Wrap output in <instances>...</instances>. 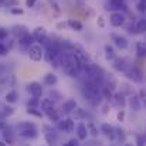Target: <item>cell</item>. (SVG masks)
<instances>
[{"instance_id": "c3c4849f", "label": "cell", "mask_w": 146, "mask_h": 146, "mask_svg": "<svg viewBox=\"0 0 146 146\" xmlns=\"http://www.w3.org/2000/svg\"><path fill=\"white\" fill-rule=\"evenodd\" d=\"M99 26H101V27H104V17H102V16L99 17Z\"/></svg>"}, {"instance_id": "bcb514c9", "label": "cell", "mask_w": 146, "mask_h": 146, "mask_svg": "<svg viewBox=\"0 0 146 146\" xmlns=\"http://www.w3.org/2000/svg\"><path fill=\"white\" fill-rule=\"evenodd\" d=\"M108 112H109V105H104V106H102V113L106 115Z\"/></svg>"}, {"instance_id": "6da1fadb", "label": "cell", "mask_w": 146, "mask_h": 146, "mask_svg": "<svg viewBox=\"0 0 146 146\" xmlns=\"http://www.w3.org/2000/svg\"><path fill=\"white\" fill-rule=\"evenodd\" d=\"M82 95L84 99L88 101L92 106H97L99 105L101 99H102V94H101V84L94 82L91 80H87L84 82V87H82Z\"/></svg>"}, {"instance_id": "9f6ffc18", "label": "cell", "mask_w": 146, "mask_h": 146, "mask_svg": "<svg viewBox=\"0 0 146 146\" xmlns=\"http://www.w3.org/2000/svg\"><path fill=\"white\" fill-rule=\"evenodd\" d=\"M112 146H113V145H112Z\"/></svg>"}, {"instance_id": "e575fe53", "label": "cell", "mask_w": 146, "mask_h": 146, "mask_svg": "<svg viewBox=\"0 0 146 146\" xmlns=\"http://www.w3.org/2000/svg\"><path fill=\"white\" fill-rule=\"evenodd\" d=\"M87 129H88V133H91V135H92L94 138H97V136H98V133H99V132H98V129L95 128V125H94L92 122L87 125Z\"/></svg>"}, {"instance_id": "f546056e", "label": "cell", "mask_w": 146, "mask_h": 146, "mask_svg": "<svg viewBox=\"0 0 146 146\" xmlns=\"http://www.w3.org/2000/svg\"><path fill=\"white\" fill-rule=\"evenodd\" d=\"M29 31H27V29L24 27V26H16L14 29H13V34L14 36H19V38L20 37H23L24 34H27Z\"/></svg>"}, {"instance_id": "7402d4cb", "label": "cell", "mask_w": 146, "mask_h": 146, "mask_svg": "<svg viewBox=\"0 0 146 146\" xmlns=\"http://www.w3.org/2000/svg\"><path fill=\"white\" fill-rule=\"evenodd\" d=\"M57 82H58V78H57V75H54L52 72H48V74L44 75V84H46V85L54 87Z\"/></svg>"}, {"instance_id": "8fae6325", "label": "cell", "mask_w": 146, "mask_h": 146, "mask_svg": "<svg viewBox=\"0 0 146 146\" xmlns=\"http://www.w3.org/2000/svg\"><path fill=\"white\" fill-rule=\"evenodd\" d=\"M111 101H112V102H113V105H115V106H118L119 109H123V108L126 106V98H125L123 94H121V92H115Z\"/></svg>"}, {"instance_id": "7bdbcfd3", "label": "cell", "mask_w": 146, "mask_h": 146, "mask_svg": "<svg viewBox=\"0 0 146 146\" xmlns=\"http://www.w3.org/2000/svg\"><path fill=\"white\" fill-rule=\"evenodd\" d=\"M6 37H7V30L6 29H0V40H3Z\"/></svg>"}, {"instance_id": "60d3db41", "label": "cell", "mask_w": 146, "mask_h": 146, "mask_svg": "<svg viewBox=\"0 0 146 146\" xmlns=\"http://www.w3.org/2000/svg\"><path fill=\"white\" fill-rule=\"evenodd\" d=\"M7 52H9L7 47H6L4 44H1V43H0V55H6Z\"/></svg>"}, {"instance_id": "2e32d148", "label": "cell", "mask_w": 146, "mask_h": 146, "mask_svg": "<svg viewBox=\"0 0 146 146\" xmlns=\"http://www.w3.org/2000/svg\"><path fill=\"white\" fill-rule=\"evenodd\" d=\"M31 36L34 37L36 41H41L43 38L47 37V29L43 27V26H38V27H36V29L33 30V34H31Z\"/></svg>"}, {"instance_id": "d6986e66", "label": "cell", "mask_w": 146, "mask_h": 146, "mask_svg": "<svg viewBox=\"0 0 146 146\" xmlns=\"http://www.w3.org/2000/svg\"><path fill=\"white\" fill-rule=\"evenodd\" d=\"M129 106H131V109H133V111H141V108H142V102H141V98L136 97V95H131L129 97Z\"/></svg>"}, {"instance_id": "7dc6e473", "label": "cell", "mask_w": 146, "mask_h": 146, "mask_svg": "<svg viewBox=\"0 0 146 146\" xmlns=\"http://www.w3.org/2000/svg\"><path fill=\"white\" fill-rule=\"evenodd\" d=\"M65 26H67V23H58V24H57L58 29H62V27H65Z\"/></svg>"}, {"instance_id": "681fc988", "label": "cell", "mask_w": 146, "mask_h": 146, "mask_svg": "<svg viewBox=\"0 0 146 146\" xmlns=\"http://www.w3.org/2000/svg\"><path fill=\"white\" fill-rule=\"evenodd\" d=\"M142 102H143V106H145V109H146V98H143V99H142Z\"/></svg>"}, {"instance_id": "f5cc1de1", "label": "cell", "mask_w": 146, "mask_h": 146, "mask_svg": "<svg viewBox=\"0 0 146 146\" xmlns=\"http://www.w3.org/2000/svg\"><path fill=\"white\" fill-rule=\"evenodd\" d=\"M3 3H4V0H0V6H1V4H3Z\"/></svg>"}, {"instance_id": "8992f818", "label": "cell", "mask_w": 146, "mask_h": 146, "mask_svg": "<svg viewBox=\"0 0 146 146\" xmlns=\"http://www.w3.org/2000/svg\"><path fill=\"white\" fill-rule=\"evenodd\" d=\"M125 75H126L129 80L135 81V82H142V80H143L142 71H141L139 68H136V67H131V65H129V68L125 71Z\"/></svg>"}, {"instance_id": "74e56055", "label": "cell", "mask_w": 146, "mask_h": 146, "mask_svg": "<svg viewBox=\"0 0 146 146\" xmlns=\"http://www.w3.org/2000/svg\"><path fill=\"white\" fill-rule=\"evenodd\" d=\"M84 146H102V143H101L99 141H95V139H94V141H87Z\"/></svg>"}, {"instance_id": "52a82bcc", "label": "cell", "mask_w": 146, "mask_h": 146, "mask_svg": "<svg viewBox=\"0 0 146 146\" xmlns=\"http://www.w3.org/2000/svg\"><path fill=\"white\" fill-rule=\"evenodd\" d=\"M109 23L112 27H122L125 24V16L121 11H112L109 16Z\"/></svg>"}, {"instance_id": "44dd1931", "label": "cell", "mask_w": 146, "mask_h": 146, "mask_svg": "<svg viewBox=\"0 0 146 146\" xmlns=\"http://www.w3.org/2000/svg\"><path fill=\"white\" fill-rule=\"evenodd\" d=\"M3 136H4V139H6V142L9 145H13L14 135H13V129L10 126H3Z\"/></svg>"}, {"instance_id": "f6af8a7d", "label": "cell", "mask_w": 146, "mask_h": 146, "mask_svg": "<svg viewBox=\"0 0 146 146\" xmlns=\"http://www.w3.org/2000/svg\"><path fill=\"white\" fill-rule=\"evenodd\" d=\"M36 1H37V0H26V6H27V7H33V6L36 4Z\"/></svg>"}, {"instance_id": "30bf717a", "label": "cell", "mask_w": 146, "mask_h": 146, "mask_svg": "<svg viewBox=\"0 0 146 146\" xmlns=\"http://www.w3.org/2000/svg\"><path fill=\"white\" fill-rule=\"evenodd\" d=\"M58 129H61L67 133H71L74 131V121L70 118H67L64 121H58Z\"/></svg>"}, {"instance_id": "f1b7e54d", "label": "cell", "mask_w": 146, "mask_h": 146, "mask_svg": "<svg viewBox=\"0 0 146 146\" xmlns=\"http://www.w3.org/2000/svg\"><path fill=\"white\" fill-rule=\"evenodd\" d=\"M104 50H105V58H106L108 61H112V60L115 58V51H113V48H112V46L106 44Z\"/></svg>"}, {"instance_id": "9a60e30c", "label": "cell", "mask_w": 146, "mask_h": 146, "mask_svg": "<svg viewBox=\"0 0 146 146\" xmlns=\"http://www.w3.org/2000/svg\"><path fill=\"white\" fill-rule=\"evenodd\" d=\"M112 40L115 43V46L119 50H126L129 46V41L123 37V36H116V34H112Z\"/></svg>"}, {"instance_id": "db71d44e", "label": "cell", "mask_w": 146, "mask_h": 146, "mask_svg": "<svg viewBox=\"0 0 146 146\" xmlns=\"http://www.w3.org/2000/svg\"><path fill=\"white\" fill-rule=\"evenodd\" d=\"M0 146H6V145H4V143H3V142H0Z\"/></svg>"}, {"instance_id": "4dcf8cb0", "label": "cell", "mask_w": 146, "mask_h": 146, "mask_svg": "<svg viewBox=\"0 0 146 146\" xmlns=\"http://www.w3.org/2000/svg\"><path fill=\"white\" fill-rule=\"evenodd\" d=\"M125 138H126L125 131L121 129V128H115V141H118V142H123Z\"/></svg>"}, {"instance_id": "83f0119b", "label": "cell", "mask_w": 146, "mask_h": 146, "mask_svg": "<svg viewBox=\"0 0 146 146\" xmlns=\"http://www.w3.org/2000/svg\"><path fill=\"white\" fill-rule=\"evenodd\" d=\"M0 84L1 85H7V87H11L14 84V77L13 75H3V78H0Z\"/></svg>"}, {"instance_id": "1f68e13d", "label": "cell", "mask_w": 146, "mask_h": 146, "mask_svg": "<svg viewBox=\"0 0 146 146\" xmlns=\"http://www.w3.org/2000/svg\"><path fill=\"white\" fill-rule=\"evenodd\" d=\"M51 108H54V102H52V99L46 98V99L41 101V109H43V112L47 111V109H51Z\"/></svg>"}, {"instance_id": "9c48e42d", "label": "cell", "mask_w": 146, "mask_h": 146, "mask_svg": "<svg viewBox=\"0 0 146 146\" xmlns=\"http://www.w3.org/2000/svg\"><path fill=\"white\" fill-rule=\"evenodd\" d=\"M112 62H113V64H112V67H113L116 71H119V72H121V71H122V72H125V71L129 68V64L126 62V60H125V58L115 57V58L112 60Z\"/></svg>"}, {"instance_id": "3957f363", "label": "cell", "mask_w": 146, "mask_h": 146, "mask_svg": "<svg viewBox=\"0 0 146 146\" xmlns=\"http://www.w3.org/2000/svg\"><path fill=\"white\" fill-rule=\"evenodd\" d=\"M60 54V48L55 43H50L48 46H46V51H44V60L47 62H52Z\"/></svg>"}, {"instance_id": "5b68a950", "label": "cell", "mask_w": 146, "mask_h": 146, "mask_svg": "<svg viewBox=\"0 0 146 146\" xmlns=\"http://www.w3.org/2000/svg\"><path fill=\"white\" fill-rule=\"evenodd\" d=\"M106 11H118V10H126V0H109L105 4Z\"/></svg>"}, {"instance_id": "ee69618b", "label": "cell", "mask_w": 146, "mask_h": 146, "mask_svg": "<svg viewBox=\"0 0 146 146\" xmlns=\"http://www.w3.org/2000/svg\"><path fill=\"white\" fill-rule=\"evenodd\" d=\"M145 138H142V136H138V146H145Z\"/></svg>"}, {"instance_id": "ba28073f", "label": "cell", "mask_w": 146, "mask_h": 146, "mask_svg": "<svg viewBox=\"0 0 146 146\" xmlns=\"http://www.w3.org/2000/svg\"><path fill=\"white\" fill-rule=\"evenodd\" d=\"M27 91L30 92V95L34 98H41L43 95V87H41V84L40 82H36V81H33V82H30V84H27Z\"/></svg>"}, {"instance_id": "d4e9b609", "label": "cell", "mask_w": 146, "mask_h": 146, "mask_svg": "<svg viewBox=\"0 0 146 146\" xmlns=\"http://www.w3.org/2000/svg\"><path fill=\"white\" fill-rule=\"evenodd\" d=\"M135 29H136V33H138V34H143V33H146V19L138 20L136 24H135Z\"/></svg>"}, {"instance_id": "d6a6232c", "label": "cell", "mask_w": 146, "mask_h": 146, "mask_svg": "<svg viewBox=\"0 0 146 146\" xmlns=\"http://www.w3.org/2000/svg\"><path fill=\"white\" fill-rule=\"evenodd\" d=\"M17 98H19V94H17V91H10L7 95H6V102H9V104H14L16 101H17Z\"/></svg>"}, {"instance_id": "f35d334b", "label": "cell", "mask_w": 146, "mask_h": 146, "mask_svg": "<svg viewBox=\"0 0 146 146\" xmlns=\"http://www.w3.org/2000/svg\"><path fill=\"white\" fill-rule=\"evenodd\" d=\"M62 146H80V141L78 139H71V141H68L67 143H64Z\"/></svg>"}, {"instance_id": "11a10c76", "label": "cell", "mask_w": 146, "mask_h": 146, "mask_svg": "<svg viewBox=\"0 0 146 146\" xmlns=\"http://www.w3.org/2000/svg\"><path fill=\"white\" fill-rule=\"evenodd\" d=\"M139 1H143V3H146V0H139Z\"/></svg>"}, {"instance_id": "816d5d0a", "label": "cell", "mask_w": 146, "mask_h": 146, "mask_svg": "<svg viewBox=\"0 0 146 146\" xmlns=\"http://www.w3.org/2000/svg\"><path fill=\"white\" fill-rule=\"evenodd\" d=\"M123 146H133V145H132V143H125Z\"/></svg>"}, {"instance_id": "7c38bea8", "label": "cell", "mask_w": 146, "mask_h": 146, "mask_svg": "<svg viewBox=\"0 0 146 146\" xmlns=\"http://www.w3.org/2000/svg\"><path fill=\"white\" fill-rule=\"evenodd\" d=\"M34 37L30 34V33H27V34H24L23 37H20L19 38V46H20V48H29L31 44H34Z\"/></svg>"}, {"instance_id": "5bb4252c", "label": "cell", "mask_w": 146, "mask_h": 146, "mask_svg": "<svg viewBox=\"0 0 146 146\" xmlns=\"http://www.w3.org/2000/svg\"><path fill=\"white\" fill-rule=\"evenodd\" d=\"M101 132L111 141H115V128L109 123H102L101 125Z\"/></svg>"}, {"instance_id": "8d00e7d4", "label": "cell", "mask_w": 146, "mask_h": 146, "mask_svg": "<svg viewBox=\"0 0 146 146\" xmlns=\"http://www.w3.org/2000/svg\"><path fill=\"white\" fill-rule=\"evenodd\" d=\"M136 10H138V11H141V13H145L146 11V3L139 1V3L136 4Z\"/></svg>"}, {"instance_id": "f907efd6", "label": "cell", "mask_w": 146, "mask_h": 146, "mask_svg": "<svg viewBox=\"0 0 146 146\" xmlns=\"http://www.w3.org/2000/svg\"><path fill=\"white\" fill-rule=\"evenodd\" d=\"M3 126H4V125H3V122H0V129H3Z\"/></svg>"}, {"instance_id": "cb8c5ba5", "label": "cell", "mask_w": 146, "mask_h": 146, "mask_svg": "<svg viewBox=\"0 0 146 146\" xmlns=\"http://www.w3.org/2000/svg\"><path fill=\"white\" fill-rule=\"evenodd\" d=\"M14 109L11 106H7V105H0V119L3 118H7L10 115H13Z\"/></svg>"}, {"instance_id": "d590c367", "label": "cell", "mask_w": 146, "mask_h": 146, "mask_svg": "<svg viewBox=\"0 0 146 146\" xmlns=\"http://www.w3.org/2000/svg\"><path fill=\"white\" fill-rule=\"evenodd\" d=\"M38 104H40V102H38V98H34V97H33L31 99H30V101H29V102H27V106H29V108H36Z\"/></svg>"}, {"instance_id": "b9f144b4", "label": "cell", "mask_w": 146, "mask_h": 146, "mask_svg": "<svg viewBox=\"0 0 146 146\" xmlns=\"http://www.w3.org/2000/svg\"><path fill=\"white\" fill-rule=\"evenodd\" d=\"M13 14H23L24 11H23V9H17V7H13L11 10H10Z\"/></svg>"}, {"instance_id": "603a6c76", "label": "cell", "mask_w": 146, "mask_h": 146, "mask_svg": "<svg viewBox=\"0 0 146 146\" xmlns=\"http://www.w3.org/2000/svg\"><path fill=\"white\" fill-rule=\"evenodd\" d=\"M67 26L71 27L74 31H82V23L78 21V20H75V19H70L67 21Z\"/></svg>"}, {"instance_id": "ab89813d", "label": "cell", "mask_w": 146, "mask_h": 146, "mask_svg": "<svg viewBox=\"0 0 146 146\" xmlns=\"http://www.w3.org/2000/svg\"><path fill=\"white\" fill-rule=\"evenodd\" d=\"M123 119H125V111L121 109V111L118 112V121H119V122H123Z\"/></svg>"}, {"instance_id": "4316f807", "label": "cell", "mask_w": 146, "mask_h": 146, "mask_svg": "<svg viewBox=\"0 0 146 146\" xmlns=\"http://www.w3.org/2000/svg\"><path fill=\"white\" fill-rule=\"evenodd\" d=\"M136 55L139 58H145L146 57V44L145 43H138L136 44Z\"/></svg>"}, {"instance_id": "7a4b0ae2", "label": "cell", "mask_w": 146, "mask_h": 146, "mask_svg": "<svg viewBox=\"0 0 146 146\" xmlns=\"http://www.w3.org/2000/svg\"><path fill=\"white\" fill-rule=\"evenodd\" d=\"M16 129H17V133L21 138H26V139H34L38 135L37 128L33 122H19Z\"/></svg>"}, {"instance_id": "ac0fdd59", "label": "cell", "mask_w": 146, "mask_h": 146, "mask_svg": "<svg viewBox=\"0 0 146 146\" xmlns=\"http://www.w3.org/2000/svg\"><path fill=\"white\" fill-rule=\"evenodd\" d=\"M44 136H46V142L48 143V146H58V135L54 131H47Z\"/></svg>"}, {"instance_id": "484cf974", "label": "cell", "mask_w": 146, "mask_h": 146, "mask_svg": "<svg viewBox=\"0 0 146 146\" xmlns=\"http://www.w3.org/2000/svg\"><path fill=\"white\" fill-rule=\"evenodd\" d=\"M44 113H46V116L48 118L51 122H58V121H60V116H58V113L55 112V109H54V108L44 111Z\"/></svg>"}, {"instance_id": "ffe728a7", "label": "cell", "mask_w": 146, "mask_h": 146, "mask_svg": "<svg viewBox=\"0 0 146 146\" xmlns=\"http://www.w3.org/2000/svg\"><path fill=\"white\" fill-rule=\"evenodd\" d=\"M77 136H78V141H87V136H88L87 125L80 123V125L77 126Z\"/></svg>"}, {"instance_id": "836d02e7", "label": "cell", "mask_w": 146, "mask_h": 146, "mask_svg": "<svg viewBox=\"0 0 146 146\" xmlns=\"http://www.w3.org/2000/svg\"><path fill=\"white\" fill-rule=\"evenodd\" d=\"M26 112H27L29 115H34V116H37V118H41V116H43V112H41V111H37V108H27Z\"/></svg>"}, {"instance_id": "e0dca14e", "label": "cell", "mask_w": 146, "mask_h": 146, "mask_svg": "<svg viewBox=\"0 0 146 146\" xmlns=\"http://www.w3.org/2000/svg\"><path fill=\"white\" fill-rule=\"evenodd\" d=\"M72 113H74L75 119H88V121L92 119V115H91L87 109H82V108H75V109L72 111Z\"/></svg>"}, {"instance_id": "277c9868", "label": "cell", "mask_w": 146, "mask_h": 146, "mask_svg": "<svg viewBox=\"0 0 146 146\" xmlns=\"http://www.w3.org/2000/svg\"><path fill=\"white\" fill-rule=\"evenodd\" d=\"M27 54L30 57V60L33 61H40L44 55V50L40 44H31L29 48H27Z\"/></svg>"}, {"instance_id": "4fadbf2b", "label": "cell", "mask_w": 146, "mask_h": 146, "mask_svg": "<svg viewBox=\"0 0 146 146\" xmlns=\"http://www.w3.org/2000/svg\"><path fill=\"white\" fill-rule=\"evenodd\" d=\"M77 108V101L74 98H68L67 101H64L62 104V113L68 115V113H72V111Z\"/></svg>"}]
</instances>
